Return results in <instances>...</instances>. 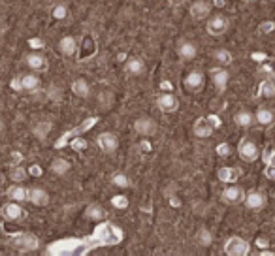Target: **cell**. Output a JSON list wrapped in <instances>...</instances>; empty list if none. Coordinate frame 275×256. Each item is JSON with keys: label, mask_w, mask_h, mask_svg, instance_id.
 Segmentation results:
<instances>
[{"label": "cell", "mask_w": 275, "mask_h": 256, "mask_svg": "<svg viewBox=\"0 0 275 256\" xmlns=\"http://www.w3.org/2000/svg\"><path fill=\"white\" fill-rule=\"evenodd\" d=\"M92 239L96 241V245H115V243H119L123 239V230L113 226V224L104 223L102 226H98L94 230Z\"/></svg>", "instance_id": "obj_1"}, {"label": "cell", "mask_w": 275, "mask_h": 256, "mask_svg": "<svg viewBox=\"0 0 275 256\" xmlns=\"http://www.w3.org/2000/svg\"><path fill=\"white\" fill-rule=\"evenodd\" d=\"M224 255L226 256H247L251 255V243L240 235H230L224 243Z\"/></svg>", "instance_id": "obj_2"}, {"label": "cell", "mask_w": 275, "mask_h": 256, "mask_svg": "<svg viewBox=\"0 0 275 256\" xmlns=\"http://www.w3.org/2000/svg\"><path fill=\"white\" fill-rule=\"evenodd\" d=\"M230 28V21L226 15L222 13H215V15H209L206 21V30L209 36L213 38H219L222 34H226V30Z\"/></svg>", "instance_id": "obj_3"}, {"label": "cell", "mask_w": 275, "mask_h": 256, "mask_svg": "<svg viewBox=\"0 0 275 256\" xmlns=\"http://www.w3.org/2000/svg\"><path fill=\"white\" fill-rule=\"evenodd\" d=\"M238 155H240V158L243 162L252 164V162H256L260 158V149H258V145L254 143L252 140L241 138L240 143H238Z\"/></svg>", "instance_id": "obj_4"}, {"label": "cell", "mask_w": 275, "mask_h": 256, "mask_svg": "<svg viewBox=\"0 0 275 256\" xmlns=\"http://www.w3.org/2000/svg\"><path fill=\"white\" fill-rule=\"evenodd\" d=\"M10 245L17 251H38L40 249V239L34 234H28V232H21V234H15L10 241Z\"/></svg>", "instance_id": "obj_5"}, {"label": "cell", "mask_w": 275, "mask_h": 256, "mask_svg": "<svg viewBox=\"0 0 275 256\" xmlns=\"http://www.w3.org/2000/svg\"><path fill=\"white\" fill-rule=\"evenodd\" d=\"M96 145L102 151L104 155H113L115 151L119 149V136L115 132H102L96 136Z\"/></svg>", "instance_id": "obj_6"}, {"label": "cell", "mask_w": 275, "mask_h": 256, "mask_svg": "<svg viewBox=\"0 0 275 256\" xmlns=\"http://www.w3.org/2000/svg\"><path fill=\"white\" fill-rule=\"evenodd\" d=\"M245 200V190L238 187L236 183H230V187L220 192V201L226 205H240Z\"/></svg>", "instance_id": "obj_7"}, {"label": "cell", "mask_w": 275, "mask_h": 256, "mask_svg": "<svg viewBox=\"0 0 275 256\" xmlns=\"http://www.w3.org/2000/svg\"><path fill=\"white\" fill-rule=\"evenodd\" d=\"M0 215H2V219L4 221H8V223H17V221H21L25 215V209L19 205V201H6L2 207H0Z\"/></svg>", "instance_id": "obj_8"}, {"label": "cell", "mask_w": 275, "mask_h": 256, "mask_svg": "<svg viewBox=\"0 0 275 256\" xmlns=\"http://www.w3.org/2000/svg\"><path fill=\"white\" fill-rule=\"evenodd\" d=\"M243 205L251 211H260L268 205V194L262 192V190H251L245 194V200H243Z\"/></svg>", "instance_id": "obj_9"}, {"label": "cell", "mask_w": 275, "mask_h": 256, "mask_svg": "<svg viewBox=\"0 0 275 256\" xmlns=\"http://www.w3.org/2000/svg\"><path fill=\"white\" fill-rule=\"evenodd\" d=\"M209 76H211V81L215 85L219 94H222L226 87H228V81H230V72L224 66H215L209 70Z\"/></svg>", "instance_id": "obj_10"}, {"label": "cell", "mask_w": 275, "mask_h": 256, "mask_svg": "<svg viewBox=\"0 0 275 256\" xmlns=\"http://www.w3.org/2000/svg\"><path fill=\"white\" fill-rule=\"evenodd\" d=\"M134 130L143 138H151V136H155L159 132V124L151 117H138L134 121Z\"/></svg>", "instance_id": "obj_11"}, {"label": "cell", "mask_w": 275, "mask_h": 256, "mask_svg": "<svg viewBox=\"0 0 275 256\" xmlns=\"http://www.w3.org/2000/svg\"><path fill=\"white\" fill-rule=\"evenodd\" d=\"M96 123H98V117H89V119H85V121H83V123H81L78 128H74V130H70V132L64 134V136L58 140L57 143H55V147H57V149H58V147H64V145L68 143L70 138H76V136H80V134L87 132V130H91V128Z\"/></svg>", "instance_id": "obj_12"}, {"label": "cell", "mask_w": 275, "mask_h": 256, "mask_svg": "<svg viewBox=\"0 0 275 256\" xmlns=\"http://www.w3.org/2000/svg\"><path fill=\"white\" fill-rule=\"evenodd\" d=\"M215 132V126L209 121V117H198L192 124V134H194L198 140H206V138H211Z\"/></svg>", "instance_id": "obj_13"}, {"label": "cell", "mask_w": 275, "mask_h": 256, "mask_svg": "<svg viewBox=\"0 0 275 256\" xmlns=\"http://www.w3.org/2000/svg\"><path fill=\"white\" fill-rule=\"evenodd\" d=\"M189 13L194 21H206L207 17L211 15V2L207 0H194L189 8Z\"/></svg>", "instance_id": "obj_14"}, {"label": "cell", "mask_w": 275, "mask_h": 256, "mask_svg": "<svg viewBox=\"0 0 275 256\" xmlns=\"http://www.w3.org/2000/svg\"><path fill=\"white\" fill-rule=\"evenodd\" d=\"M204 85H206V78H204V74L200 70H192V72L187 74L185 89L189 90V92H200V90L204 89Z\"/></svg>", "instance_id": "obj_15"}, {"label": "cell", "mask_w": 275, "mask_h": 256, "mask_svg": "<svg viewBox=\"0 0 275 256\" xmlns=\"http://www.w3.org/2000/svg\"><path fill=\"white\" fill-rule=\"evenodd\" d=\"M157 108L164 113H173L177 112V108H179V100L172 92H162V94L157 96Z\"/></svg>", "instance_id": "obj_16"}, {"label": "cell", "mask_w": 275, "mask_h": 256, "mask_svg": "<svg viewBox=\"0 0 275 256\" xmlns=\"http://www.w3.org/2000/svg\"><path fill=\"white\" fill-rule=\"evenodd\" d=\"M25 64L30 68L32 72H36V74L49 70V60L42 53H28V55L25 57Z\"/></svg>", "instance_id": "obj_17"}, {"label": "cell", "mask_w": 275, "mask_h": 256, "mask_svg": "<svg viewBox=\"0 0 275 256\" xmlns=\"http://www.w3.org/2000/svg\"><path fill=\"white\" fill-rule=\"evenodd\" d=\"M27 200L36 207H46L51 198H49L47 190L40 189V187H30V189H27Z\"/></svg>", "instance_id": "obj_18"}, {"label": "cell", "mask_w": 275, "mask_h": 256, "mask_svg": "<svg viewBox=\"0 0 275 256\" xmlns=\"http://www.w3.org/2000/svg\"><path fill=\"white\" fill-rule=\"evenodd\" d=\"M58 51L62 57H74L80 51V44L74 36H62L58 42Z\"/></svg>", "instance_id": "obj_19"}, {"label": "cell", "mask_w": 275, "mask_h": 256, "mask_svg": "<svg viewBox=\"0 0 275 256\" xmlns=\"http://www.w3.org/2000/svg\"><path fill=\"white\" fill-rule=\"evenodd\" d=\"M240 177H241V170L236 166H222L217 170V179L220 183L230 185V183H236Z\"/></svg>", "instance_id": "obj_20"}, {"label": "cell", "mask_w": 275, "mask_h": 256, "mask_svg": "<svg viewBox=\"0 0 275 256\" xmlns=\"http://www.w3.org/2000/svg\"><path fill=\"white\" fill-rule=\"evenodd\" d=\"M254 117H256V124L260 126H272L275 123V112L268 106H260L254 112Z\"/></svg>", "instance_id": "obj_21"}, {"label": "cell", "mask_w": 275, "mask_h": 256, "mask_svg": "<svg viewBox=\"0 0 275 256\" xmlns=\"http://www.w3.org/2000/svg\"><path fill=\"white\" fill-rule=\"evenodd\" d=\"M125 70L128 76H141L145 72V62L138 57H128L125 60Z\"/></svg>", "instance_id": "obj_22"}, {"label": "cell", "mask_w": 275, "mask_h": 256, "mask_svg": "<svg viewBox=\"0 0 275 256\" xmlns=\"http://www.w3.org/2000/svg\"><path fill=\"white\" fill-rule=\"evenodd\" d=\"M42 81L38 78L36 72H30V74H23L21 76V87H23V92H36L40 89Z\"/></svg>", "instance_id": "obj_23"}, {"label": "cell", "mask_w": 275, "mask_h": 256, "mask_svg": "<svg viewBox=\"0 0 275 256\" xmlns=\"http://www.w3.org/2000/svg\"><path fill=\"white\" fill-rule=\"evenodd\" d=\"M177 55H179V58H183V60H192L198 55V47L192 42L183 40L181 44L177 45Z\"/></svg>", "instance_id": "obj_24"}, {"label": "cell", "mask_w": 275, "mask_h": 256, "mask_svg": "<svg viewBox=\"0 0 275 256\" xmlns=\"http://www.w3.org/2000/svg\"><path fill=\"white\" fill-rule=\"evenodd\" d=\"M85 219L91 223H102V221H106V211L100 203H91L85 209Z\"/></svg>", "instance_id": "obj_25"}, {"label": "cell", "mask_w": 275, "mask_h": 256, "mask_svg": "<svg viewBox=\"0 0 275 256\" xmlns=\"http://www.w3.org/2000/svg\"><path fill=\"white\" fill-rule=\"evenodd\" d=\"M234 123L240 128H251L252 124L256 123V117H254V113L247 112V110H241V112L234 115Z\"/></svg>", "instance_id": "obj_26"}, {"label": "cell", "mask_w": 275, "mask_h": 256, "mask_svg": "<svg viewBox=\"0 0 275 256\" xmlns=\"http://www.w3.org/2000/svg\"><path fill=\"white\" fill-rule=\"evenodd\" d=\"M260 98H275V81L274 78H264L258 85V92H256Z\"/></svg>", "instance_id": "obj_27"}, {"label": "cell", "mask_w": 275, "mask_h": 256, "mask_svg": "<svg viewBox=\"0 0 275 256\" xmlns=\"http://www.w3.org/2000/svg\"><path fill=\"white\" fill-rule=\"evenodd\" d=\"M6 196L12 201H25L27 200V189L21 187V183H13L12 187L6 190Z\"/></svg>", "instance_id": "obj_28"}, {"label": "cell", "mask_w": 275, "mask_h": 256, "mask_svg": "<svg viewBox=\"0 0 275 256\" xmlns=\"http://www.w3.org/2000/svg\"><path fill=\"white\" fill-rule=\"evenodd\" d=\"M49 171H51V173H55V175H66V173L70 171V162L66 160V158H60V156H57V158L51 162Z\"/></svg>", "instance_id": "obj_29"}, {"label": "cell", "mask_w": 275, "mask_h": 256, "mask_svg": "<svg viewBox=\"0 0 275 256\" xmlns=\"http://www.w3.org/2000/svg\"><path fill=\"white\" fill-rule=\"evenodd\" d=\"M72 92L76 94V96H80V98H89V94H91V89H89V83L85 81V79H76L74 83H72Z\"/></svg>", "instance_id": "obj_30"}, {"label": "cell", "mask_w": 275, "mask_h": 256, "mask_svg": "<svg viewBox=\"0 0 275 256\" xmlns=\"http://www.w3.org/2000/svg\"><path fill=\"white\" fill-rule=\"evenodd\" d=\"M211 57H213V60L217 62L219 66H228V64H232V60H234V57H232V53H230L228 49H215Z\"/></svg>", "instance_id": "obj_31"}, {"label": "cell", "mask_w": 275, "mask_h": 256, "mask_svg": "<svg viewBox=\"0 0 275 256\" xmlns=\"http://www.w3.org/2000/svg\"><path fill=\"white\" fill-rule=\"evenodd\" d=\"M51 17L55 21H66L70 17V10L66 4H55L53 10H51Z\"/></svg>", "instance_id": "obj_32"}, {"label": "cell", "mask_w": 275, "mask_h": 256, "mask_svg": "<svg viewBox=\"0 0 275 256\" xmlns=\"http://www.w3.org/2000/svg\"><path fill=\"white\" fill-rule=\"evenodd\" d=\"M28 177V170L23 166H12L10 170V179L13 183H23L25 179Z\"/></svg>", "instance_id": "obj_33"}, {"label": "cell", "mask_w": 275, "mask_h": 256, "mask_svg": "<svg viewBox=\"0 0 275 256\" xmlns=\"http://www.w3.org/2000/svg\"><path fill=\"white\" fill-rule=\"evenodd\" d=\"M111 183H113L115 187H119V189H128L130 187V177L123 173V171H117L111 175Z\"/></svg>", "instance_id": "obj_34"}, {"label": "cell", "mask_w": 275, "mask_h": 256, "mask_svg": "<svg viewBox=\"0 0 275 256\" xmlns=\"http://www.w3.org/2000/svg\"><path fill=\"white\" fill-rule=\"evenodd\" d=\"M49 130H51V123L49 121H46V123H36L32 126V134H34L36 138H40V140H44L47 134H49Z\"/></svg>", "instance_id": "obj_35"}, {"label": "cell", "mask_w": 275, "mask_h": 256, "mask_svg": "<svg viewBox=\"0 0 275 256\" xmlns=\"http://www.w3.org/2000/svg\"><path fill=\"white\" fill-rule=\"evenodd\" d=\"M196 241L202 247H209L211 241H213V235H211V232H209L207 228H202V230L198 232V235H196Z\"/></svg>", "instance_id": "obj_36"}, {"label": "cell", "mask_w": 275, "mask_h": 256, "mask_svg": "<svg viewBox=\"0 0 275 256\" xmlns=\"http://www.w3.org/2000/svg\"><path fill=\"white\" fill-rule=\"evenodd\" d=\"M128 203H130V201H128L126 196H113V198H111V205H113L115 209H126Z\"/></svg>", "instance_id": "obj_37"}, {"label": "cell", "mask_w": 275, "mask_h": 256, "mask_svg": "<svg viewBox=\"0 0 275 256\" xmlns=\"http://www.w3.org/2000/svg\"><path fill=\"white\" fill-rule=\"evenodd\" d=\"M274 30H275V21H262L258 25V34H262V36L272 34Z\"/></svg>", "instance_id": "obj_38"}, {"label": "cell", "mask_w": 275, "mask_h": 256, "mask_svg": "<svg viewBox=\"0 0 275 256\" xmlns=\"http://www.w3.org/2000/svg\"><path fill=\"white\" fill-rule=\"evenodd\" d=\"M262 158L266 162V168H274L275 166V151L274 149H268L262 153Z\"/></svg>", "instance_id": "obj_39"}, {"label": "cell", "mask_w": 275, "mask_h": 256, "mask_svg": "<svg viewBox=\"0 0 275 256\" xmlns=\"http://www.w3.org/2000/svg\"><path fill=\"white\" fill-rule=\"evenodd\" d=\"M10 87L17 92H23V87H21V76H15V78L10 81Z\"/></svg>", "instance_id": "obj_40"}, {"label": "cell", "mask_w": 275, "mask_h": 256, "mask_svg": "<svg viewBox=\"0 0 275 256\" xmlns=\"http://www.w3.org/2000/svg\"><path fill=\"white\" fill-rule=\"evenodd\" d=\"M217 153H219L220 156H226V155L230 153V147H228L226 143H220V145L217 147Z\"/></svg>", "instance_id": "obj_41"}, {"label": "cell", "mask_w": 275, "mask_h": 256, "mask_svg": "<svg viewBox=\"0 0 275 256\" xmlns=\"http://www.w3.org/2000/svg\"><path fill=\"white\" fill-rule=\"evenodd\" d=\"M264 173H266V177L268 179L275 181V166L274 168H266V171H264Z\"/></svg>", "instance_id": "obj_42"}, {"label": "cell", "mask_w": 275, "mask_h": 256, "mask_svg": "<svg viewBox=\"0 0 275 256\" xmlns=\"http://www.w3.org/2000/svg\"><path fill=\"white\" fill-rule=\"evenodd\" d=\"M256 245L260 247V249H266L270 243H268V239H266V237H258V239H256Z\"/></svg>", "instance_id": "obj_43"}, {"label": "cell", "mask_w": 275, "mask_h": 256, "mask_svg": "<svg viewBox=\"0 0 275 256\" xmlns=\"http://www.w3.org/2000/svg\"><path fill=\"white\" fill-rule=\"evenodd\" d=\"M258 256H275L274 251H268V249H260L258 251Z\"/></svg>", "instance_id": "obj_44"}, {"label": "cell", "mask_w": 275, "mask_h": 256, "mask_svg": "<svg viewBox=\"0 0 275 256\" xmlns=\"http://www.w3.org/2000/svg\"><path fill=\"white\" fill-rule=\"evenodd\" d=\"M187 0H168V4L170 6H183Z\"/></svg>", "instance_id": "obj_45"}, {"label": "cell", "mask_w": 275, "mask_h": 256, "mask_svg": "<svg viewBox=\"0 0 275 256\" xmlns=\"http://www.w3.org/2000/svg\"><path fill=\"white\" fill-rule=\"evenodd\" d=\"M28 173H32V175H40V168L38 166H32L28 170Z\"/></svg>", "instance_id": "obj_46"}, {"label": "cell", "mask_w": 275, "mask_h": 256, "mask_svg": "<svg viewBox=\"0 0 275 256\" xmlns=\"http://www.w3.org/2000/svg\"><path fill=\"white\" fill-rule=\"evenodd\" d=\"M4 130H6V123H4V119L0 117V134H4Z\"/></svg>", "instance_id": "obj_47"}, {"label": "cell", "mask_w": 275, "mask_h": 256, "mask_svg": "<svg viewBox=\"0 0 275 256\" xmlns=\"http://www.w3.org/2000/svg\"><path fill=\"white\" fill-rule=\"evenodd\" d=\"M254 57V58H258V60H264V58H266V55H252Z\"/></svg>", "instance_id": "obj_48"}, {"label": "cell", "mask_w": 275, "mask_h": 256, "mask_svg": "<svg viewBox=\"0 0 275 256\" xmlns=\"http://www.w3.org/2000/svg\"><path fill=\"white\" fill-rule=\"evenodd\" d=\"M4 183V175H2V171H0V185Z\"/></svg>", "instance_id": "obj_49"}, {"label": "cell", "mask_w": 275, "mask_h": 256, "mask_svg": "<svg viewBox=\"0 0 275 256\" xmlns=\"http://www.w3.org/2000/svg\"><path fill=\"white\" fill-rule=\"evenodd\" d=\"M243 2H251V0H243Z\"/></svg>", "instance_id": "obj_50"}, {"label": "cell", "mask_w": 275, "mask_h": 256, "mask_svg": "<svg viewBox=\"0 0 275 256\" xmlns=\"http://www.w3.org/2000/svg\"><path fill=\"white\" fill-rule=\"evenodd\" d=\"M274 2H275V0H274Z\"/></svg>", "instance_id": "obj_51"}, {"label": "cell", "mask_w": 275, "mask_h": 256, "mask_svg": "<svg viewBox=\"0 0 275 256\" xmlns=\"http://www.w3.org/2000/svg\"><path fill=\"white\" fill-rule=\"evenodd\" d=\"M274 196H275V194H274Z\"/></svg>", "instance_id": "obj_52"}]
</instances>
